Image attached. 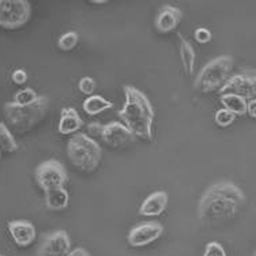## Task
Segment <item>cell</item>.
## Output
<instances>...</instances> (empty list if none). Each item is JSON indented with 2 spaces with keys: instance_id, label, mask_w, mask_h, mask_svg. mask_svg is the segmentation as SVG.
<instances>
[{
  "instance_id": "1",
  "label": "cell",
  "mask_w": 256,
  "mask_h": 256,
  "mask_svg": "<svg viewBox=\"0 0 256 256\" xmlns=\"http://www.w3.org/2000/svg\"><path fill=\"white\" fill-rule=\"evenodd\" d=\"M246 202V195L232 182H220L207 188L200 198L198 212L203 224L216 225L236 216Z\"/></svg>"
},
{
  "instance_id": "2",
  "label": "cell",
  "mask_w": 256,
  "mask_h": 256,
  "mask_svg": "<svg viewBox=\"0 0 256 256\" xmlns=\"http://www.w3.org/2000/svg\"><path fill=\"white\" fill-rule=\"evenodd\" d=\"M123 108L118 112L126 127L139 139L152 140L153 138L154 109L144 94L134 86H124Z\"/></svg>"
},
{
  "instance_id": "3",
  "label": "cell",
  "mask_w": 256,
  "mask_h": 256,
  "mask_svg": "<svg viewBox=\"0 0 256 256\" xmlns=\"http://www.w3.org/2000/svg\"><path fill=\"white\" fill-rule=\"evenodd\" d=\"M48 105H50L48 97L40 96L38 100L30 105H18L14 101L7 102L4 105V114L11 127L20 132H25L32 130L36 124H38L44 118Z\"/></svg>"
},
{
  "instance_id": "4",
  "label": "cell",
  "mask_w": 256,
  "mask_h": 256,
  "mask_svg": "<svg viewBox=\"0 0 256 256\" xmlns=\"http://www.w3.org/2000/svg\"><path fill=\"white\" fill-rule=\"evenodd\" d=\"M67 156L75 166L84 172H93L101 161V148L86 134H75L67 143Z\"/></svg>"
},
{
  "instance_id": "5",
  "label": "cell",
  "mask_w": 256,
  "mask_h": 256,
  "mask_svg": "<svg viewBox=\"0 0 256 256\" xmlns=\"http://www.w3.org/2000/svg\"><path fill=\"white\" fill-rule=\"evenodd\" d=\"M233 68V58L232 56H218L210 60L198 74L194 88L200 93H212L216 90H221L224 84L229 79Z\"/></svg>"
},
{
  "instance_id": "6",
  "label": "cell",
  "mask_w": 256,
  "mask_h": 256,
  "mask_svg": "<svg viewBox=\"0 0 256 256\" xmlns=\"http://www.w3.org/2000/svg\"><path fill=\"white\" fill-rule=\"evenodd\" d=\"M89 132L98 135L100 138L112 148H126L135 142L136 139V136L123 123H118V122H110L108 124H100L98 122H93L89 124Z\"/></svg>"
},
{
  "instance_id": "7",
  "label": "cell",
  "mask_w": 256,
  "mask_h": 256,
  "mask_svg": "<svg viewBox=\"0 0 256 256\" xmlns=\"http://www.w3.org/2000/svg\"><path fill=\"white\" fill-rule=\"evenodd\" d=\"M32 7L26 0H0V28L20 29L30 20Z\"/></svg>"
},
{
  "instance_id": "8",
  "label": "cell",
  "mask_w": 256,
  "mask_h": 256,
  "mask_svg": "<svg viewBox=\"0 0 256 256\" xmlns=\"http://www.w3.org/2000/svg\"><path fill=\"white\" fill-rule=\"evenodd\" d=\"M34 176L36 182L44 192L64 187V184L68 180L66 168L58 160H48L40 164L36 168Z\"/></svg>"
},
{
  "instance_id": "9",
  "label": "cell",
  "mask_w": 256,
  "mask_h": 256,
  "mask_svg": "<svg viewBox=\"0 0 256 256\" xmlns=\"http://www.w3.org/2000/svg\"><path fill=\"white\" fill-rule=\"evenodd\" d=\"M222 94H236L246 101L256 100V70L244 68L228 79L220 90Z\"/></svg>"
},
{
  "instance_id": "10",
  "label": "cell",
  "mask_w": 256,
  "mask_h": 256,
  "mask_svg": "<svg viewBox=\"0 0 256 256\" xmlns=\"http://www.w3.org/2000/svg\"><path fill=\"white\" fill-rule=\"evenodd\" d=\"M71 252V240L66 230L46 233L37 250V256H67Z\"/></svg>"
},
{
  "instance_id": "11",
  "label": "cell",
  "mask_w": 256,
  "mask_h": 256,
  "mask_svg": "<svg viewBox=\"0 0 256 256\" xmlns=\"http://www.w3.org/2000/svg\"><path fill=\"white\" fill-rule=\"evenodd\" d=\"M162 233L164 226L160 222H142L130 230L127 237L128 244L131 246H135V248L148 246L162 236Z\"/></svg>"
},
{
  "instance_id": "12",
  "label": "cell",
  "mask_w": 256,
  "mask_h": 256,
  "mask_svg": "<svg viewBox=\"0 0 256 256\" xmlns=\"http://www.w3.org/2000/svg\"><path fill=\"white\" fill-rule=\"evenodd\" d=\"M12 240L18 246H29L36 240V228L26 220H14L7 224Z\"/></svg>"
},
{
  "instance_id": "13",
  "label": "cell",
  "mask_w": 256,
  "mask_h": 256,
  "mask_svg": "<svg viewBox=\"0 0 256 256\" xmlns=\"http://www.w3.org/2000/svg\"><path fill=\"white\" fill-rule=\"evenodd\" d=\"M182 20V11L174 6L165 4L156 18V28L160 33H170Z\"/></svg>"
},
{
  "instance_id": "14",
  "label": "cell",
  "mask_w": 256,
  "mask_h": 256,
  "mask_svg": "<svg viewBox=\"0 0 256 256\" xmlns=\"http://www.w3.org/2000/svg\"><path fill=\"white\" fill-rule=\"evenodd\" d=\"M168 192L165 191H156L150 194L139 208V214L143 217H157L161 216L168 206Z\"/></svg>"
},
{
  "instance_id": "15",
  "label": "cell",
  "mask_w": 256,
  "mask_h": 256,
  "mask_svg": "<svg viewBox=\"0 0 256 256\" xmlns=\"http://www.w3.org/2000/svg\"><path fill=\"white\" fill-rule=\"evenodd\" d=\"M82 127H84V120L80 118L76 109L70 108V106L62 109L59 127H58L60 134H63V135L75 134Z\"/></svg>"
},
{
  "instance_id": "16",
  "label": "cell",
  "mask_w": 256,
  "mask_h": 256,
  "mask_svg": "<svg viewBox=\"0 0 256 256\" xmlns=\"http://www.w3.org/2000/svg\"><path fill=\"white\" fill-rule=\"evenodd\" d=\"M70 195L68 191L64 187L54 188V190H50L45 192V204L50 210H64L66 207L68 206Z\"/></svg>"
},
{
  "instance_id": "17",
  "label": "cell",
  "mask_w": 256,
  "mask_h": 256,
  "mask_svg": "<svg viewBox=\"0 0 256 256\" xmlns=\"http://www.w3.org/2000/svg\"><path fill=\"white\" fill-rule=\"evenodd\" d=\"M221 104L224 105V108L228 109L234 116H244L246 114L248 101L240 97V96H236V94H222Z\"/></svg>"
},
{
  "instance_id": "18",
  "label": "cell",
  "mask_w": 256,
  "mask_h": 256,
  "mask_svg": "<svg viewBox=\"0 0 256 256\" xmlns=\"http://www.w3.org/2000/svg\"><path fill=\"white\" fill-rule=\"evenodd\" d=\"M114 108V102H110L108 100H105L101 96H90L84 100V110L88 114H98L106 109Z\"/></svg>"
},
{
  "instance_id": "19",
  "label": "cell",
  "mask_w": 256,
  "mask_h": 256,
  "mask_svg": "<svg viewBox=\"0 0 256 256\" xmlns=\"http://www.w3.org/2000/svg\"><path fill=\"white\" fill-rule=\"evenodd\" d=\"M180 56L184 68L188 75L192 74L194 66H195V50L192 48L191 42L186 40L182 36H180Z\"/></svg>"
},
{
  "instance_id": "20",
  "label": "cell",
  "mask_w": 256,
  "mask_h": 256,
  "mask_svg": "<svg viewBox=\"0 0 256 256\" xmlns=\"http://www.w3.org/2000/svg\"><path fill=\"white\" fill-rule=\"evenodd\" d=\"M0 148L6 153H14L18 150V143L4 123H0Z\"/></svg>"
},
{
  "instance_id": "21",
  "label": "cell",
  "mask_w": 256,
  "mask_h": 256,
  "mask_svg": "<svg viewBox=\"0 0 256 256\" xmlns=\"http://www.w3.org/2000/svg\"><path fill=\"white\" fill-rule=\"evenodd\" d=\"M38 94L36 93V90L30 89H24L18 92V93L14 96V102L18 104V105H30V104L36 102L38 100Z\"/></svg>"
},
{
  "instance_id": "22",
  "label": "cell",
  "mask_w": 256,
  "mask_h": 256,
  "mask_svg": "<svg viewBox=\"0 0 256 256\" xmlns=\"http://www.w3.org/2000/svg\"><path fill=\"white\" fill-rule=\"evenodd\" d=\"M78 44V33L75 32H68L59 38L58 41V46L62 50H74Z\"/></svg>"
},
{
  "instance_id": "23",
  "label": "cell",
  "mask_w": 256,
  "mask_h": 256,
  "mask_svg": "<svg viewBox=\"0 0 256 256\" xmlns=\"http://www.w3.org/2000/svg\"><path fill=\"white\" fill-rule=\"evenodd\" d=\"M234 118H236V116L225 108L218 109L216 112V123L220 127H229L234 122Z\"/></svg>"
},
{
  "instance_id": "24",
  "label": "cell",
  "mask_w": 256,
  "mask_h": 256,
  "mask_svg": "<svg viewBox=\"0 0 256 256\" xmlns=\"http://www.w3.org/2000/svg\"><path fill=\"white\" fill-rule=\"evenodd\" d=\"M79 90L82 92L86 96H94V92H96V88H97V84L92 76H84V78L79 80L78 84Z\"/></svg>"
},
{
  "instance_id": "25",
  "label": "cell",
  "mask_w": 256,
  "mask_h": 256,
  "mask_svg": "<svg viewBox=\"0 0 256 256\" xmlns=\"http://www.w3.org/2000/svg\"><path fill=\"white\" fill-rule=\"evenodd\" d=\"M204 256H226V252L220 242H212L206 246Z\"/></svg>"
},
{
  "instance_id": "26",
  "label": "cell",
  "mask_w": 256,
  "mask_h": 256,
  "mask_svg": "<svg viewBox=\"0 0 256 256\" xmlns=\"http://www.w3.org/2000/svg\"><path fill=\"white\" fill-rule=\"evenodd\" d=\"M195 40L199 44H207L212 41V32L206 28H199L195 30Z\"/></svg>"
},
{
  "instance_id": "27",
  "label": "cell",
  "mask_w": 256,
  "mask_h": 256,
  "mask_svg": "<svg viewBox=\"0 0 256 256\" xmlns=\"http://www.w3.org/2000/svg\"><path fill=\"white\" fill-rule=\"evenodd\" d=\"M12 80H14L16 84H24L28 80V74H26L25 70L18 68L12 72Z\"/></svg>"
},
{
  "instance_id": "28",
  "label": "cell",
  "mask_w": 256,
  "mask_h": 256,
  "mask_svg": "<svg viewBox=\"0 0 256 256\" xmlns=\"http://www.w3.org/2000/svg\"><path fill=\"white\" fill-rule=\"evenodd\" d=\"M246 114H250L251 118H256V100H251V101H248V106H246Z\"/></svg>"
},
{
  "instance_id": "29",
  "label": "cell",
  "mask_w": 256,
  "mask_h": 256,
  "mask_svg": "<svg viewBox=\"0 0 256 256\" xmlns=\"http://www.w3.org/2000/svg\"><path fill=\"white\" fill-rule=\"evenodd\" d=\"M67 256H90V254L84 248H82V246H78V248H75V250L70 252Z\"/></svg>"
},
{
  "instance_id": "30",
  "label": "cell",
  "mask_w": 256,
  "mask_h": 256,
  "mask_svg": "<svg viewBox=\"0 0 256 256\" xmlns=\"http://www.w3.org/2000/svg\"><path fill=\"white\" fill-rule=\"evenodd\" d=\"M0 256H3V255H2V254H0Z\"/></svg>"
},
{
  "instance_id": "31",
  "label": "cell",
  "mask_w": 256,
  "mask_h": 256,
  "mask_svg": "<svg viewBox=\"0 0 256 256\" xmlns=\"http://www.w3.org/2000/svg\"><path fill=\"white\" fill-rule=\"evenodd\" d=\"M255 256H256V251H255Z\"/></svg>"
}]
</instances>
